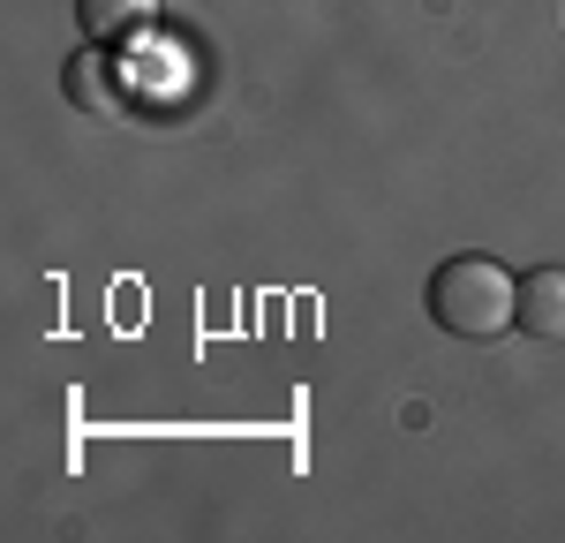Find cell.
I'll list each match as a JSON object with an SVG mask.
<instances>
[{
  "instance_id": "obj_1",
  "label": "cell",
  "mask_w": 565,
  "mask_h": 543,
  "mask_svg": "<svg viewBox=\"0 0 565 543\" xmlns=\"http://www.w3.org/2000/svg\"><path fill=\"white\" fill-rule=\"evenodd\" d=\"M430 317L452 340H505L521 324V279L498 257H445L430 272Z\"/></svg>"
},
{
  "instance_id": "obj_2",
  "label": "cell",
  "mask_w": 565,
  "mask_h": 543,
  "mask_svg": "<svg viewBox=\"0 0 565 543\" xmlns=\"http://www.w3.org/2000/svg\"><path fill=\"white\" fill-rule=\"evenodd\" d=\"M68 106L90 114V121H129V84H121V68H114V45H90L68 61Z\"/></svg>"
},
{
  "instance_id": "obj_4",
  "label": "cell",
  "mask_w": 565,
  "mask_h": 543,
  "mask_svg": "<svg viewBox=\"0 0 565 543\" xmlns=\"http://www.w3.org/2000/svg\"><path fill=\"white\" fill-rule=\"evenodd\" d=\"M521 332L527 340H551V348H565V272L543 265L521 279Z\"/></svg>"
},
{
  "instance_id": "obj_3",
  "label": "cell",
  "mask_w": 565,
  "mask_h": 543,
  "mask_svg": "<svg viewBox=\"0 0 565 543\" xmlns=\"http://www.w3.org/2000/svg\"><path fill=\"white\" fill-rule=\"evenodd\" d=\"M151 15H159V0H76V23H84L90 45H136L151 31Z\"/></svg>"
}]
</instances>
